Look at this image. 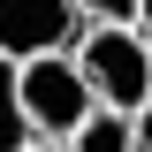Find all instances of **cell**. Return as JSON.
Here are the masks:
<instances>
[{
  "label": "cell",
  "instance_id": "obj_9",
  "mask_svg": "<svg viewBox=\"0 0 152 152\" xmlns=\"http://www.w3.org/2000/svg\"><path fill=\"white\" fill-rule=\"evenodd\" d=\"M145 38H152V0H145Z\"/></svg>",
  "mask_w": 152,
  "mask_h": 152
},
{
  "label": "cell",
  "instance_id": "obj_7",
  "mask_svg": "<svg viewBox=\"0 0 152 152\" xmlns=\"http://www.w3.org/2000/svg\"><path fill=\"white\" fill-rule=\"evenodd\" d=\"M129 129H137V152H152V107H137V114H129Z\"/></svg>",
  "mask_w": 152,
  "mask_h": 152
},
{
  "label": "cell",
  "instance_id": "obj_3",
  "mask_svg": "<svg viewBox=\"0 0 152 152\" xmlns=\"http://www.w3.org/2000/svg\"><path fill=\"white\" fill-rule=\"evenodd\" d=\"M76 38H84V8L76 0H0V53H53V46H69L76 53Z\"/></svg>",
  "mask_w": 152,
  "mask_h": 152
},
{
  "label": "cell",
  "instance_id": "obj_6",
  "mask_svg": "<svg viewBox=\"0 0 152 152\" xmlns=\"http://www.w3.org/2000/svg\"><path fill=\"white\" fill-rule=\"evenodd\" d=\"M84 23H145V0H76Z\"/></svg>",
  "mask_w": 152,
  "mask_h": 152
},
{
  "label": "cell",
  "instance_id": "obj_1",
  "mask_svg": "<svg viewBox=\"0 0 152 152\" xmlns=\"http://www.w3.org/2000/svg\"><path fill=\"white\" fill-rule=\"evenodd\" d=\"M76 61L91 76L99 107H122V114L152 107V38H145V23H84Z\"/></svg>",
  "mask_w": 152,
  "mask_h": 152
},
{
  "label": "cell",
  "instance_id": "obj_5",
  "mask_svg": "<svg viewBox=\"0 0 152 152\" xmlns=\"http://www.w3.org/2000/svg\"><path fill=\"white\" fill-rule=\"evenodd\" d=\"M69 145H76V152H137V129H129V114H122V107H91L84 122H76Z\"/></svg>",
  "mask_w": 152,
  "mask_h": 152
},
{
  "label": "cell",
  "instance_id": "obj_8",
  "mask_svg": "<svg viewBox=\"0 0 152 152\" xmlns=\"http://www.w3.org/2000/svg\"><path fill=\"white\" fill-rule=\"evenodd\" d=\"M23 152H76V145H69V137H31Z\"/></svg>",
  "mask_w": 152,
  "mask_h": 152
},
{
  "label": "cell",
  "instance_id": "obj_2",
  "mask_svg": "<svg viewBox=\"0 0 152 152\" xmlns=\"http://www.w3.org/2000/svg\"><path fill=\"white\" fill-rule=\"evenodd\" d=\"M15 69H23V107H31L38 137H76V122L99 107L91 76H84V61H69V46L31 53V61H15Z\"/></svg>",
  "mask_w": 152,
  "mask_h": 152
},
{
  "label": "cell",
  "instance_id": "obj_4",
  "mask_svg": "<svg viewBox=\"0 0 152 152\" xmlns=\"http://www.w3.org/2000/svg\"><path fill=\"white\" fill-rule=\"evenodd\" d=\"M31 107H23V69H15V53H0V152H23L31 145Z\"/></svg>",
  "mask_w": 152,
  "mask_h": 152
}]
</instances>
